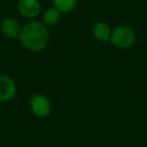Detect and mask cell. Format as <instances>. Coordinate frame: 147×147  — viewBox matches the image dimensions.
<instances>
[{
	"label": "cell",
	"instance_id": "7a4b0ae2",
	"mask_svg": "<svg viewBox=\"0 0 147 147\" xmlns=\"http://www.w3.org/2000/svg\"><path fill=\"white\" fill-rule=\"evenodd\" d=\"M110 39L115 47L119 49H126L133 45L135 40V33L130 27L121 25L111 32Z\"/></svg>",
	"mask_w": 147,
	"mask_h": 147
},
{
	"label": "cell",
	"instance_id": "277c9868",
	"mask_svg": "<svg viewBox=\"0 0 147 147\" xmlns=\"http://www.w3.org/2000/svg\"><path fill=\"white\" fill-rule=\"evenodd\" d=\"M16 93V86L12 79L7 76H0V102L9 101Z\"/></svg>",
	"mask_w": 147,
	"mask_h": 147
},
{
	"label": "cell",
	"instance_id": "9c48e42d",
	"mask_svg": "<svg viewBox=\"0 0 147 147\" xmlns=\"http://www.w3.org/2000/svg\"><path fill=\"white\" fill-rule=\"evenodd\" d=\"M59 11L57 8H49L43 14V21L47 25H53L59 21Z\"/></svg>",
	"mask_w": 147,
	"mask_h": 147
},
{
	"label": "cell",
	"instance_id": "52a82bcc",
	"mask_svg": "<svg viewBox=\"0 0 147 147\" xmlns=\"http://www.w3.org/2000/svg\"><path fill=\"white\" fill-rule=\"evenodd\" d=\"M93 34L97 39L101 41H107L110 39L111 29L105 22H98L95 24L93 28Z\"/></svg>",
	"mask_w": 147,
	"mask_h": 147
},
{
	"label": "cell",
	"instance_id": "3957f363",
	"mask_svg": "<svg viewBox=\"0 0 147 147\" xmlns=\"http://www.w3.org/2000/svg\"><path fill=\"white\" fill-rule=\"evenodd\" d=\"M30 109L37 117L45 118L49 116L51 111V105L49 100L43 95H35L30 100Z\"/></svg>",
	"mask_w": 147,
	"mask_h": 147
},
{
	"label": "cell",
	"instance_id": "ba28073f",
	"mask_svg": "<svg viewBox=\"0 0 147 147\" xmlns=\"http://www.w3.org/2000/svg\"><path fill=\"white\" fill-rule=\"evenodd\" d=\"M77 4V0H53L55 8L59 12H69L73 10Z\"/></svg>",
	"mask_w": 147,
	"mask_h": 147
},
{
	"label": "cell",
	"instance_id": "5b68a950",
	"mask_svg": "<svg viewBox=\"0 0 147 147\" xmlns=\"http://www.w3.org/2000/svg\"><path fill=\"white\" fill-rule=\"evenodd\" d=\"M18 10L24 17L33 18L39 14L40 5L37 0H19Z\"/></svg>",
	"mask_w": 147,
	"mask_h": 147
},
{
	"label": "cell",
	"instance_id": "8992f818",
	"mask_svg": "<svg viewBox=\"0 0 147 147\" xmlns=\"http://www.w3.org/2000/svg\"><path fill=\"white\" fill-rule=\"evenodd\" d=\"M1 29L5 36L9 37V38L19 37L21 31L19 23L13 18H6L5 20H3L2 24H1Z\"/></svg>",
	"mask_w": 147,
	"mask_h": 147
},
{
	"label": "cell",
	"instance_id": "6da1fadb",
	"mask_svg": "<svg viewBox=\"0 0 147 147\" xmlns=\"http://www.w3.org/2000/svg\"><path fill=\"white\" fill-rule=\"evenodd\" d=\"M19 39L27 49L38 51L47 47L49 39V33L42 23L33 21L27 23L21 29Z\"/></svg>",
	"mask_w": 147,
	"mask_h": 147
}]
</instances>
